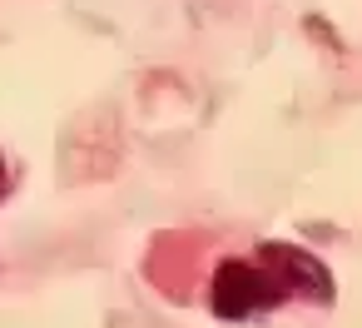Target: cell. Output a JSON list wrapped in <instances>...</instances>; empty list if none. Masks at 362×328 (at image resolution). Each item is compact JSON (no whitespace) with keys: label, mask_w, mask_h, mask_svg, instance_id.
I'll list each match as a JSON object with an SVG mask.
<instances>
[{"label":"cell","mask_w":362,"mask_h":328,"mask_svg":"<svg viewBox=\"0 0 362 328\" xmlns=\"http://www.w3.org/2000/svg\"><path fill=\"white\" fill-rule=\"evenodd\" d=\"M288 298H293V293H288L283 273H278L263 254H253V259H228V264H218L214 278H209V308H214L218 318H228V323L263 318L268 308H278V303H288Z\"/></svg>","instance_id":"cell-1"},{"label":"cell","mask_w":362,"mask_h":328,"mask_svg":"<svg viewBox=\"0 0 362 328\" xmlns=\"http://www.w3.org/2000/svg\"><path fill=\"white\" fill-rule=\"evenodd\" d=\"M258 254L283 273V283H288V293H293V298L332 303V278H327V268H322L308 249H298V244H258Z\"/></svg>","instance_id":"cell-2"},{"label":"cell","mask_w":362,"mask_h":328,"mask_svg":"<svg viewBox=\"0 0 362 328\" xmlns=\"http://www.w3.org/2000/svg\"><path fill=\"white\" fill-rule=\"evenodd\" d=\"M11 194V164H6V154H0V199Z\"/></svg>","instance_id":"cell-3"}]
</instances>
